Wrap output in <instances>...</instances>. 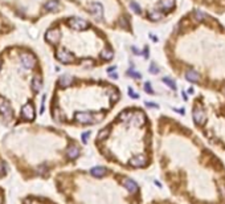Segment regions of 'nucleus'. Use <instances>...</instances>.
Here are the masks:
<instances>
[{"label":"nucleus","instance_id":"1","mask_svg":"<svg viewBox=\"0 0 225 204\" xmlns=\"http://www.w3.org/2000/svg\"><path fill=\"white\" fill-rule=\"evenodd\" d=\"M0 113L4 115V118L7 119V122H10L12 119V108L3 97H0Z\"/></svg>","mask_w":225,"mask_h":204},{"label":"nucleus","instance_id":"2","mask_svg":"<svg viewBox=\"0 0 225 204\" xmlns=\"http://www.w3.org/2000/svg\"><path fill=\"white\" fill-rule=\"evenodd\" d=\"M20 63L25 69H32L36 64V59L30 55V53H23L20 56Z\"/></svg>","mask_w":225,"mask_h":204},{"label":"nucleus","instance_id":"3","mask_svg":"<svg viewBox=\"0 0 225 204\" xmlns=\"http://www.w3.org/2000/svg\"><path fill=\"white\" fill-rule=\"evenodd\" d=\"M21 117H23L25 121H33L34 119V108H33V105H30V104L24 105L23 109H21Z\"/></svg>","mask_w":225,"mask_h":204},{"label":"nucleus","instance_id":"4","mask_svg":"<svg viewBox=\"0 0 225 204\" xmlns=\"http://www.w3.org/2000/svg\"><path fill=\"white\" fill-rule=\"evenodd\" d=\"M69 25L72 27V28L79 31V29H85L86 27H87V23H86L85 20H82V19H77V17H73V19L69 20Z\"/></svg>","mask_w":225,"mask_h":204},{"label":"nucleus","instance_id":"5","mask_svg":"<svg viewBox=\"0 0 225 204\" xmlns=\"http://www.w3.org/2000/svg\"><path fill=\"white\" fill-rule=\"evenodd\" d=\"M56 57H57V60H60L61 63H64V64L70 63V61H72V59H73L72 55H70L69 52L64 51V49H58V51H57Z\"/></svg>","mask_w":225,"mask_h":204},{"label":"nucleus","instance_id":"6","mask_svg":"<svg viewBox=\"0 0 225 204\" xmlns=\"http://www.w3.org/2000/svg\"><path fill=\"white\" fill-rule=\"evenodd\" d=\"M45 37H46V40H48L49 43L56 44L57 41H58V39H60V31H57V29H50V31H48V32L45 33Z\"/></svg>","mask_w":225,"mask_h":204},{"label":"nucleus","instance_id":"7","mask_svg":"<svg viewBox=\"0 0 225 204\" xmlns=\"http://www.w3.org/2000/svg\"><path fill=\"white\" fill-rule=\"evenodd\" d=\"M41 86H42V81H41V77H40V76H36V77H33V80H32V89H33V92L38 93L40 90H41Z\"/></svg>","mask_w":225,"mask_h":204},{"label":"nucleus","instance_id":"8","mask_svg":"<svg viewBox=\"0 0 225 204\" xmlns=\"http://www.w3.org/2000/svg\"><path fill=\"white\" fill-rule=\"evenodd\" d=\"M45 8L48 11H57L60 8V4H58V2H56V0H49L46 4H45Z\"/></svg>","mask_w":225,"mask_h":204},{"label":"nucleus","instance_id":"9","mask_svg":"<svg viewBox=\"0 0 225 204\" xmlns=\"http://www.w3.org/2000/svg\"><path fill=\"white\" fill-rule=\"evenodd\" d=\"M70 84H72V77H70V76H62L60 78V85L62 88L69 86Z\"/></svg>","mask_w":225,"mask_h":204},{"label":"nucleus","instance_id":"10","mask_svg":"<svg viewBox=\"0 0 225 204\" xmlns=\"http://www.w3.org/2000/svg\"><path fill=\"white\" fill-rule=\"evenodd\" d=\"M7 175V165L4 162H0V178Z\"/></svg>","mask_w":225,"mask_h":204},{"label":"nucleus","instance_id":"11","mask_svg":"<svg viewBox=\"0 0 225 204\" xmlns=\"http://www.w3.org/2000/svg\"><path fill=\"white\" fill-rule=\"evenodd\" d=\"M0 68H2V61H0Z\"/></svg>","mask_w":225,"mask_h":204}]
</instances>
